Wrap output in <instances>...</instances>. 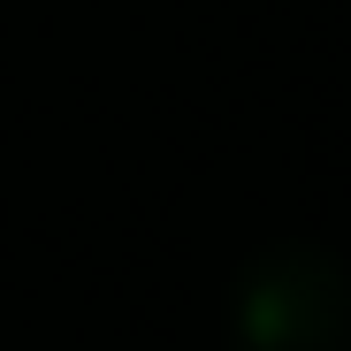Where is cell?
<instances>
[{
    "label": "cell",
    "mask_w": 351,
    "mask_h": 351,
    "mask_svg": "<svg viewBox=\"0 0 351 351\" xmlns=\"http://www.w3.org/2000/svg\"><path fill=\"white\" fill-rule=\"evenodd\" d=\"M237 351H351V275L313 245L267 252L237 282Z\"/></svg>",
    "instance_id": "cell-1"
}]
</instances>
